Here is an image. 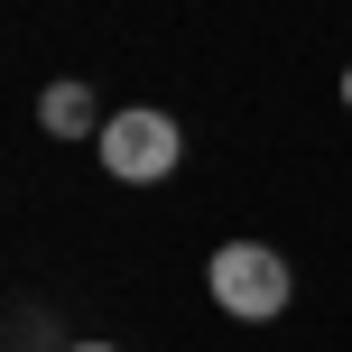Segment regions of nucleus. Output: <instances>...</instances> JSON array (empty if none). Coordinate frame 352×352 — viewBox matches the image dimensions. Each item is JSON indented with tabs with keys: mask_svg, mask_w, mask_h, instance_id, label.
I'll use <instances>...</instances> for the list:
<instances>
[{
	"mask_svg": "<svg viewBox=\"0 0 352 352\" xmlns=\"http://www.w3.org/2000/svg\"><path fill=\"white\" fill-rule=\"evenodd\" d=\"M204 287H213V306L241 316V324L287 316V297H297V278H287V260H278L269 241H223V250L204 260Z\"/></svg>",
	"mask_w": 352,
	"mask_h": 352,
	"instance_id": "f257e3e1",
	"label": "nucleus"
},
{
	"mask_svg": "<svg viewBox=\"0 0 352 352\" xmlns=\"http://www.w3.org/2000/svg\"><path fill=\"white\" fill-rule=\"evenodd\" d=\"M111 111L93 102V84H74V74H56L47 93H37V130H56V140H102Z\"/></svg>",
	"mask_w": 352,
	"mask_h": 352,
	"instance_id": "7ed1b4c3",
	"label": "nucleus"
},
{
	"mask_svg": "<svg viewBox=\"0 0 352 352\" xmlns=\"http://www.w3.org/2000/svg\"><path fill=\"white\" fill-rule=\"evenodd\" d=\"M65 352H121V343H65Z\"/></svg>",
	"mask_w": 352,
	"mask_h": 352,
	"instance_id": "20e7f679",
	"label": "nucleus"
},
{
	"mask_svg": "<svg viewBox=\"0 0 352 352\" xmlns=\"http://www.w3.org/2000/svg\"><path fill=\"white\" fill-rule=\"evenodd\" d=\"M343 102H352V65H343Z\"/></svg>",
	"mask_w": 352,
	"mask_h": 352,
	"instance_id": "39448f33",
	"label": "nucleus"
},
{
	"mask_svg": "<svg viewBox=\"0 0 352 352\" xmlns=\"http://www.w3.org/2000/svg\"><path fill=\"white\" fill-rule=\"evenodd\" d=\"M93 158H102L111 186H158V176H176V158H186V130H176L158 102H130V111H111V121H102Z\"/></svg>",
	"mask_w": 352,
	"mask_h": 352,
	"instance_id": "f03ea898",
	"label": "nucleus"
}]
</instances>
